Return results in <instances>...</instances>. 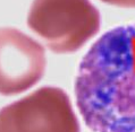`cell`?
Segmentation results:
<instances>
[{
	"mask_svg": "<svg viewBox=\"0 0 135 132\" xmlns=\"http://www.w3.org/2000/svg\"><path fill=\"white\" fill-rule=\"evenodd\" d=\"M27 25L52 52L73 53L100 31L101 16L90 0H33Z\"/></svg>",
	"mask_w": 135,
	"mask_h": 132,
	"instance_id": "7a4b0ae2",
	"label": "cell"
},
{
	"mask_svg": "<svg viewBox=\"0 0 135 132\" xmlns=\"http://www.w3.org/2000/svg\"><path fill=\"white\" fill-rule=\"evenodd\" d=\"M43 46L15 27H0V94H21L40 81L46 71Z\"/></svg>",
	"mask_w": 135,
	"mask_h": 132,
	"instance_id": "277c9868",
	"label": "cell"
},
{
	"mask_svg": "<svg viewBox=\"0 0 135 132\" xmlns=\"http://www.w3.org/2000/svg\"><path fill=\"white\" fill-rule=\"evenodd\" d=\"M0 132H81L65 90L44 86L0 110Z\"/></svg>",
	"mask_w": 135,
	"mask_h": 132,
	"instance_id": "3957f363",
	"label": "cell"
},
{
	"mask_svg": "<svg viewBox=\"0 0 135 132\" xmlns=\"http://www.w3.org/2000/svg\"><path fill=\"white\" fill-rule=\"evenodd\" d=\"M76 105L93 132H135V24L111 28L83 56Z\"/></svg>",
	"mask_w": 135,
	"mask_h": 132,
	"instance_id": "6da1fadb",
	"label": "cell"
},
{
	"mask_svg": "<svg viewBox=\"0 0 135 132\" xmlns=\"http://www.w3.org/2000/svg\"><path fill=\"white\" fill-rule=\"evenodd\" d=\"M109 5L125 7V8H135V0H102Z\"/></svg>",
	"mask_w": 135,
	"mask_h": 132,
	"instance_id": "5b68a950",
	"label": "cell"
}]
</instances>
